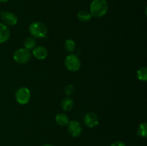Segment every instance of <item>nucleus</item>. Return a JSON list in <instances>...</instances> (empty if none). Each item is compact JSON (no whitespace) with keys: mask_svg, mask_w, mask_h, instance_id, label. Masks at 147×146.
Here are the masks:
<instances>
[{"mask_svg":"<svg viewBox=\"0 0 147 146\" xmlns=\"http://www.w3.org/2000/svg\"><path fill=\"white\" fill-rule=\"evenodd\" d=\"M109 10L107 0H93L90 5V12L92 17H102Z\"/></svg>","mask_w":147,"mask_h":146,"instance_id":"1","label":"nucleus"},{"mask_svg":"<svg viewBox=\"0 0 147 146\" xmlns=\"http://www.w3.org/2000/svg\"><path fill=\"white\" fill-rule=\"evenodd\" d=\"M29 31L34 38H45L47 36V29L43 23L34 21L29 27Z\"/></svg>","mask_w":147,"mask_h":146,"instance_id":"2","label":"nucleus"},{"mask_svg":"<svg viewBox=\"0 0 147 146\" xmlns=\"http://www.w3.org/2000/svg\"><path fill=\"white\" fill-rule=\"evenodd\" d=\"M32 53L30 50L26 48H20L15 51L13 55V59L17 63L24 64L28 62L31 58Z\"/></svg>","mask_w":147,"mask_h":146,"instance_id":"3","label":"nucleus"},{"mask_svg":"<svg viewBox=\"0 0 147 146\" xmlns=\"http://www.w3.org/2000/svg\"><path fill=\"white\" fill-rule=\"evenodd\" d=\"M65 66L68 70L76 72L80 68L81 62L79 57L76 54H69L65 59Z\"/></svg>","mask_w":147,"mask_h":146,"instance_id":"4","label":"nucleus"},{"mask_svg":"<svg viewBox=\"0 0 147 146\" xmlns=\"http://www.w3.org/2000/svg\"><path fill=\"white\" fill-rule=\"evenodd\" d=\"M31 97L30 91L27 87H21L16 92L15 98L20 104H26L29 102Z\"/></svg>","mask_w":147,"mask_h":146,"instance_id":"5","label":"nucleus"},{"mask_svg":"<svg viewBox=\"0 0 147 146\" xmlns=\"http://www.w3.org/2000/svg\"><path fill=\"white\" fill-rule=\"evenodd\" d=\"M0 17L3 24L7 26H14L17 24V17L14 13L7 11H3L0 13Z\"/></svg>","mask_w":147,"mask_h":146,"instance_id":"6","label":"nucleus"},{"mask_svg":"<svg viewBox=\"0 0 147 146\" xmlns=\"http://www.w3.org/2000/svg\"><path fill=\"white\" fill-rule=\"evenodd\" d=\"M67 126L68 133L73 137H79L83 132V127H82L81 124L76 120L69 121Z\"/></svg>","mask_w":147,"mask_h":146,"instance_id":"7","label":"nucleus"},{"mask_svg":"<svg viewBox=\"0 0 147 146\" xmlns=\"http://www.w3.org/2000/svg\"><path fill=\"white\" fill-rule=\"evenodd\" d=\"M83 121L87 127L93 128L99 124L98 116L94 113H88L85 115Z\"/></svg>","mask_w":147,"mask_h":146,"instance_id":"8","label":"nucleus"},{"mask_svg":"<svg viewBox=\"0 0 147 146\" xmlns=\"http://www.w3.org/2000/svg\"><path fill=\"white\" fill-rule=\"evenodd\" d=\"M32 54L36 59L40 60H45L47 57L48 51L47 49L42 46H38L35 47L32 50Z\"/></svg>","mask_w":147,"mask_h":146,"instance_id":"9","label":"nucleus"},{"mask_svg":"<svg viewBox=\"0 0 147 146\" xmlns=\"http://www.w3.org/2000/svg\"><path fill=\"white\" fill-rule=\"evenodd\" d=\"M9 37L10 30L9 27L2 22H0V44L7 42Z\"/></svg>","mask_w":147,"mask_h":146,"instance_id":"10","label":"nucleus"},{"mask_svg":"<svg viewBox=\"0 0 147 146\" xmlns=\"http://www.w3.org/2000/svg\"><path fill=\"white\" fill-rule=\"evenodd\" d=\"M78 19L82 22H88L90 20H91L92 15L90 11H88L86 10H80L77 14Z\"/></svg>","mask_w":147,"mask_h":146,"instance_id":"11","label":"nucleus"},{"mask_svg":"<svg viewBox=\"0 0 147 146\" xmlns=\"http://www.w3.org/2000/svg\"><path fill=\"white\" fill-rule=\"evenodd\" d=\"M74 107V101L70 97H65L61 102V107L64 111H70Z\"/></svg>","mask_w":147,"mask_h":146,"instance_id":"12","label":"nucleus"},{"mask_svg":"<svg viewBox=\"0 0 147 146\" xmlns=\"http://www.w3.org/2000/svg\"><path fill=\"white\" fill-rule=\"evenodd\" d=\"M55 121L59 125L67 126L69 123V118L67 115L64 114V113H59L56 115Z\"/></svg>","mask_w":147,"mask_h":146,"instance_id":"13","label":"nucleus"},{"mask_svg":"<svg viewBox=\"0 0 147 146\" xmlns=\"http://www.w3.org/2000/svg\"><path fill=\"white\" fill-rule=\"evenodd\" d=\"M36 44H37V42L34 37H28L24 42V48L29 50H33L36 47Z\"/></svg>","mask_w":147,"mask_h":146,"instance_id":"14","label":"nucleus"},{"mask_svg":"<svg viewBox=\"0 0 147 146\" xmlns=\"http://www.w3.org/2000/svg\"><path fill=\"white\" fill-rule=\"evenodd\" d=\"M137 78L140 81L146 82L147 80V68L146 67H142L138 70L137 73Z\"/></svg>","mask_w":147,"mask_h":146,"instance_id":"15","label":"nucleus"},{"mask_svg":"<svg viewBox=\"0 0 147 146\" xmlns=\"http://www.w3.org/2000/svg\"><path fill=\"white\" fill-rule=\"evenodd\" d=\"M76 42L73 40L68 39V40L65 41L64 47L66 51L68 52H74L75 50H76Z\"/></svg>","mask_w":147,"mask_h":146,"instance_id":"16","label":"nucleus"},{"mask_svg":"<svg viewBox=\"0 0 147 146\" xmlns=\"http://www.w3.org/2000/svg\"><path fill=\"white\" fill-rule=\"evenodd\" d=\"M137 133L142 137H146L147 136V124L146 123H142L138 127Z\"/></svg>","mask_w":147,"mask_h":146,"instance_id":"17","label":"nucleus"},{"mask_svg":"<svg viewBox=\"0 0 147 146\" xmlns=\"http://www.w3.org/2000/svg\"><path fill=\"white\" fill-rule=\"evenodd\" d=\"M74 92V87L73 84H68L65 88V94L67 96L71 95Z\"/></svg>","mask_w":147,"mask_h":146,"instance_id":"18","label":"nucleus"},{"mask_svg":"<svg viewBox=\"0 0 147 146\" xmlns=\"http://www.w3.org/2000/svg\"><path fill=\"white\" fill-rule=\"evenodd\" d=\"M111 146H126V145L122 141H116L112 143Z\"/></svg>","mask_w":147,"mask_h":146,"instance_id":"19","label":"nucleus"},{"mask_svg":"<svg viewBox=\"0 0 147 146\" xmlns=\"http://www.w3.org/2000/svg\"><path fill=\"white\" fill-rule=\"evenodd\" d=\"M8 1V0H0V3H5Z\"/></svg>","mask_w":147,"mask_h":146,"instance_id":"20","label":"nucleus"},{"mask_svg":"<svg viewBox=\"0 0 147 146\" xmlns=\"http://www.w3.org/2000/svg\"><path fill=\"white\" fill-rule=\"evenodd\" d=\"M42 146H53V145H50V144H45V145H43Z\"/></svg>","mask_w":147,"mask_h":146,"instance_id":"21","label":"nucleus"}]
</instances>
